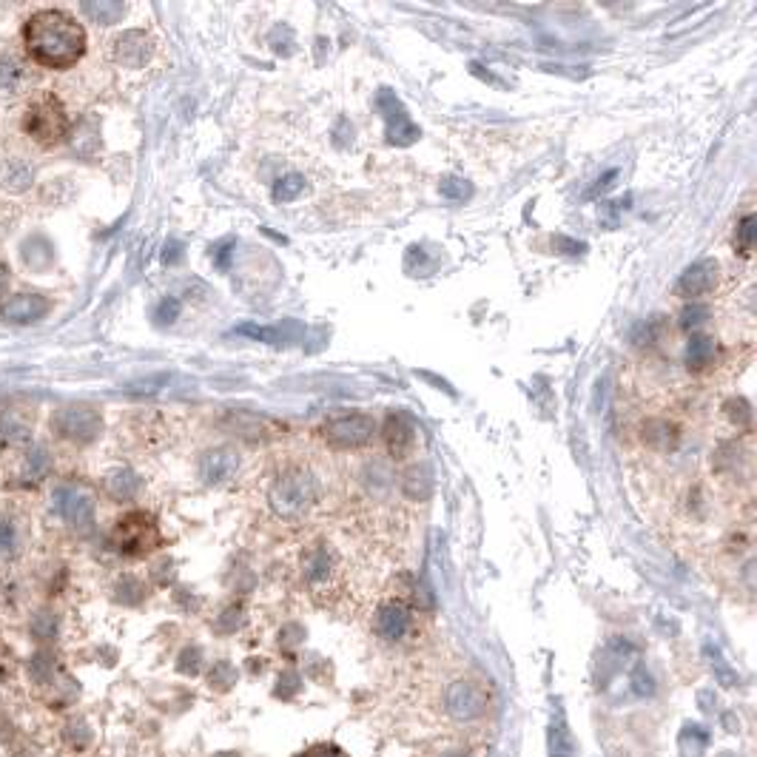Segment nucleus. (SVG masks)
Returning a JSON list of instances; mask_svg holds the SVG:
<instances>
[{
    "label": "nucleus",
    "mask_w": 757,
    "mask_h": 757,
    "mask_svg": "<svg viewBox=\"0 0 757 757\" xmlns=\"http://www.w3.org/2000/svg\"><path fill=\"white\" fill-rule=\"evenodd\" d=\"M237 467H240L237 453L228 450V447H217V450L203 453V459H200V479L205 484H222V481L237 476Z\"/></svg>",
    "instance_id": "4468645a"
},
{
    "label": "nucleus",
    "mask_w": 757,
    "mask_h": 757,
    "mask_svg": "<svg viewBox=\"0 0 757 757\" xmlns=\"http://www.w3.org/2000/svg\"><path fill=\"white\" fill-rule=\"evenodd\" d=\"M237 681V672H234V666L231 664H217L214 666V672H211V686L214 689H228V686Z\"/></svg>",
    "instance_id": "7c9ffc66"
},
{
    "label": "nucleus",
    "mask_w": 757,
    "mask_h": 757,
    "mask_svg": "<svg viewBox=\"0 0 757 757\" xmlns=\"http://www.w3.org/2000/svg\"><path fill=\"white\" fill-rule=\"evenodd\" d=\"M718 279H721V265L718 259H698L695 265H689L681 279L675 282V294L681 299H692L698 302L701 296H709L715 288H718Z\"/></svg>",
    "instance_id": "9d476101"
},
{
    "label": "nucleus",
    "mask_w": 757,
    "mask_h": 757,
    "mask_svg": "<svg viewBox=\"0 0 757 757\" xmlns=\"http://www.w3.org/2000/svg\"><path fill=\"white\" fill-rule=\"evenodd\" d=\"M49 314V299L40 294H15L0 305V319L9 325H32Z\"/></svg>",
    "instance_id": "f8f14e48"
},
{
    "label": "nucleus",
    "mask_w": 757,
    "mask_h": 757,
    "mask_svg": "<svg viewBox=\"0 0 757 757\" xmlns=\"http://www.w3.org/2000/svg\"><path fill=\"white\" fill-rule=\"evenodd\" d=\"M453 757H459V755H453Z\"/></svg>",
    "instance_id": "e433bc0d"
},
{
    "label": "nucleus",
    "mask_w": 757,
    "mask_h": 757,
    "mask_svg": "<svg viewBox=\"0 0 757 757\" xmlns=\"http://www.w3.org/2000/svg\"><path fill=\"white\" fill-rule=\"evenodd\" d=\"M715 359H718V342L706 333H692L689 342H686V365L695 373H703V370L715 368Z\"/></svg>",
    "instance_id": "f3484780"
},
{
    "label": "nucleus",
    "mask_w": 757,
    "mask_h": 757,
    "mask_svg": "<svg viewBox=\"0 0 757 757\" xmlns=\"http://www.w3.org/2000/svg\"><path fill=\"white\" fill-rule=\"evenodd\" d=\"M29 433H32V427L26 425L18 413H6V416H0V444L29 442Z\"/></svg>",
    "instance_id": "5701e85b"
},
{
    "label": "nucleus",
    "mask_w": 757,
    "mask_h": 757,
    "mask_svg": "<svg viewBox=\"0 0 757 757\" xmlns=\"http://www.w3.org/2000/svg\"><path fill=\"white\" fill-rule=\"evenodd\" d=\"M52 433L74 444H92L103 433V416L92 405H66L52 413Z\"/></svg>",
    "instance_id": "423d86ee"
},
{
    "label": "nucleus",
    "mask_w": 757,
    "mask_h": 757,
    "mask_svg": "<svg viewBox=\"0 0 757 757\" xmlns=\"http://www.w3.org/2000/svg\"><path fill=\"white\" fill-rule=\"evenodd\" d=\"M23 40H26L29 55L49 69H69L86 52L83 26L60 9H46L32 15L26 23Z\"/></svg>",
    "instance_id": "f03ea898"
},
{
    "label": "nucleus",
    "mask_w": 757,
    "mask_h": 757,
    "mask_svg": "<svg viewBox=\"0 0 757 757\" xmlns=\"http://www.w3.org/2000/svg\"><path fill=\"white\" fill-rule=\"evenodd\" d=\"M83 12L100 23V26H109V23H117V20L126 15V6L123 3H114V0H86L83 3Z\"/></svg>",
    "instance_id": "aec40b11"
},
{
    "label": "nucleus",
    "mask_w": 757,
    "mask_h": 757,
    "mask_svg": "<svg viewBox=\"0 0 757 757\" xmlns=\"http://www.w3.org/2000/svg\"><path fill=\"white\" fill-rule=\"evenodd\" d=\"M23 80V69L15 57H0V89L3 92H15Z\"/></svg>",
    "instance_id": "bb28decb"
},
{
    "label": "nucleus",
    "mask_w": 757,
    "mask_h": 757,
    "mask_svg": "<svg viewBox=\"0 0 757 757\" xmlns=\"http://www.w3.org/2000/svg\"><path fill=\"white\" fill-rule=\"evenodd\" d=\"M413 624H416L413 610L407 607L402 598H388V601H382L379 610H376V618H373L376 635H379L382 641H388V644L405 641L407 635L413 632Z\"/></svg>",
    "instance_id": "1a4fd4ad"
},
{
    "label": "nucleus",
    "mask_w": 757,
    "mask_h": 757,
    "mask_svg": "<svg viewBox=\"0 0 757 757\" xmlns=\"http://www.w3.org/2000/svg\"><path fill=\"white\" fill-rule=\"evenodd\" d=\"M735 248H738L743 257H752V251H755V217H752V214H746V217L738 222Z\"/></svg>",
    "instance_id": "a878e982"
},
{
    "label": "nucleus",
    "mask_w": 757,
    "mask_h": 757,
    "mask_svg": "<svg viewBox=\"0 0 757 757\" xmlns=\"http://www.w3.org/2000/svg\"><path fill=\"white\" fill-rule=\"evenodd\" d=\"M385 444L393 462L407 459L416 450V425L405 413H390L385 422Z\"/></svg>",
    "instance_id": "ddd939ff"
},
{
    "label": "nucleus",
    "mask_w": 757,
    "mask_h": 757,
    "mask_svg": "<svg viewBox=\"0 0 757 757\" xmlns=\"http://www.w3.org/2000/svg\"><path fill=\"white\" fill-rule=\"evenodd\" d=\"M302 191H305V180H302L299 174H288L285 180H279V183L274 185V200H277V203H294Z\"/></svg>",
    "instance_id": "cd10ccee"
},
{
    "label": "nucleus",
    "mask_w": 757,
    "mask_h": 757,
    "mask_svg": "<svg viewBox=\"0 0 757 757\" xmlns=\"http://www.w3.org/2000/svg\"><path fill=\"white\" fill-rule=\"evenodd\" d=\"M6 285H9V268H6V265L0 262V294L6 291Z\"/></svg>",
    "instance_id": "c9c22d12"
},
{
    "label": "nucleus",
    "mask_w": 757,
    "mask_h": 757,
    "mask_svg": "<svg viewBox=\"0 0 757 757\" xmlns=\"http://www.w3.org/2000/svg\"><path fill=\"white\" fill-rule=\"evenodd\" d=\"M63 740H66V746L72 749V752H86L89 746L94 743V732L89 729V723L83 721V718H72V721L63 726Z\"/></svg>",
    "instance_id": "412c9836"
},
{
    "label": "nucleus",
    "mask_w": 757,
    "mask_h": 757,
    "mask_svg": "<svg viewBox=\"0 0 757 757\" xmlns=\"http://www.w3.org/2000/svg\"><path fill=\"white\" fill-rule=\"evenodd\" d=\"M302 575H305V584L316 595L333 592L336 581H339V558L333 553L331 544H325V541L308 544L305 558H302Z\"/></svg>",
    "instance_id": "6e6552de"
},
{
    "label": "nucleus",
    "mask_w": 757,
    "mask_h": 757,
    "mask_svg": "<svg viewBox=\"0 0 757 757\" xmlns=\"http://www.w3.org/2000/svg\"><path fill=\"white\" fill-rule=\"evenodd\" d=\"M20 262L23 268H29L32 274H43L55 265V245L46 240L43 234H32L20 242Z\"/></svg>",
    "instance_id": "dca6fc26"
},
{
    "label": "nucleus",
    "mask_w": 757,
    "mask_h": 757,
    "mask_svg": "<svg viewBox=\"0 0 757 757\" xmlns=\"http://www.w3.org/2000/svg\"><path fill=\"white\" fill-rule=\"evenodd\" d=\"M57 615L55 612H37L35 621H32V635L37 641H55L57 638Z\"/></svg>",
    "instance_id": "c85d7f7f"
},
{
    "label": "nucleus",
    "mask_w": 757,
    "mask_h": 757,
    "mask_svg": "<svg viewBox=\"0 0 757 757\" xmlns=\"http://www.w3.org/2000/svg\"><path fill=\"white\" fill-rule=\"evenodd\" d=\"M20 547V530L12 518L0 516V558L18 553Z\"/></svg>",
    "instance_id": "393cba45"
},
{
    "label": "nucleus",
    "mask_w": 757,
    "mask_h": 757,
    "mask_svg": "<svg viewBox=\"0 0 757 757\" xmlns=\"http://www.w3.org/2000/svg\"><path fill=\"white\" fill-rule=\"evenodd\" d=\"M376 419L368 416V413H359V410H345V413H333L328 416L322 427H319V436L322 442L328 444L336 453H345V450H365L370 444L376 442Z\"/></svg>",
    "instance_id": "7ed1b4c3"
},
{
    "label": "nucleus",
    "mask_w": 757,
    "mask_h": 757,
    "mask_svg": "<svg viewBox=\"0 0 757 757\" xmlns=\"http://www.w3.org/2000/svg\"><path fill=\"white\" fill-rule=\"evenodd\" d=\"M111 544L117 547V553L126 555V558H146L163 544V533H160L157 518L151 513L137 510V513H129V516H123L114 524Z\"/></svg>",
    "instance_id": "20e7f679"
},
{
    "label": "nucleus",
    "mask_w": 757,
    "mask_h": 757,
    "mask_svg": "<svg viewBox=\"0 0 757 757\" xmlns=\"http://www.w3.org/2000/svg\"><path fill=\"white\" fill-rule=\"evenodd\" d=\"M447 712L450 718L456 721H476L487 712V692L476 684H467V681H459L447 689Z\"/></svg>",
    "instance_id": "9b49d317"
},
{
    "label": "nucleus",
    "mask_w": 757,
    "mask_h": 757,
    "mask_svg": "<svg viewBox=\"0 0 757 757\" xmlns=\"http://www.w3.org/2000/svg\"><path fill=\"white\" fill-rule=\"evenodd\" d=\"M23 129H26V134L35 140L37 146L52 148L66 137L69 114H66L63 103L57 97L46 94V97H37L35 103L29 106L26 117H23Z\"/></svg>",
    "instance_id": "39448f33"
},
{
    "label": "nucleus",
    "mask_w": 757,
    "mask_h": 757,
    "mask_svg": "<svg viewBox=\"0 0 757 757\" xmlns=\"http://www.w3.org/2000/svg\"><path fill=\"white\" fill-rule=\"evenodd\" d=\"M382 106L388 109V134H390V140L393 143H402V146H407V143H413L416 140V126L410 123V117L405 114V109L399 106V100H393V94H382Z\"/></svg>",
    "instance_id": "a211bd4d"
},
{
    "label": "nucleus",
    "mask_w": 757,
    "mask_h": 757,
    "mask_svg": "<svg viewBox=\"0 0 757 757\" xmlns=\"http://www.w3.org/2000/svg\"><path fill=\"white\" fill-rule=\"evenodd\" d=\"M177 314H180V302H177L174 296L163 299V302H160V308H157V319H160V322H174Z\"/></svg>",
    "instance_id": "2f4dec72"
},
{
    "label": "nucleus",
    "mask_w": 757,
    "mask_h": 757,
    "mask_svg": "<svg viewBox=\"0 0 757 757\" xmlns=\"http://www.w3.org/2000/svg\"><path fill=\"white\" fill-rule=\"evenodd\" d=\"M302 757H345L336 746H314L311 752H305Z\"/></svg>",
    "instance_id": "f704fd0d"
},
{
    "label": "nucleus",
    "mask_w": 757,
    "mask_h": 757,
    "mask_svg": "<svg viewBox=\"0 0 757 757\" xmlns=\"http://www.w3.org/2000/svg\"><path fill=\"white\" fill-rule=\"evenodd\" d=\"M151 37L146 32H126V35H120L114 40V60L117 63H123V66H129V69H140V66H146L148 57H151Z\"/></svg>",
    "instance_id": "2eb2a0df"
},
{
    "label": "nucleus",
    "mask_w": 757,
    "mask_h": 757,
    "mask_svg": "<svg viewBox=\"0 0 757 757\" xmlns=\"http://www.w3.org/2000/svg\"><path fill=\"white\" fill-rule=\"evenodd\" d=\"M442 191L447 197H453V200H462L464 194H467V185H464L462 180H447V183L442 185Z\"/></svg>",
    "instance_id": "72a5a7b5"
},
{
    "label": "nucleus",
    "mask_w": 757,
    "mask_h": 757,
    "mask_svg": "<svg viewBox=\"0 0 757 757\" xmlns=\"http://www.w3.org/2000/svg\"><path fill=\"white\" fill-rule=\"evenodd\" d=\"M259 504L282 524H305L328 504V476L305 456H282L259 481Z\"/></svg>",
    "instance_id": "f257e3e1"
},
{
    "label": "nucleus",
    "mask_w": 757,
    "mask_h": 757,
    "mask_svg": "<svg viewBox=\"0 0 757 757\" xmlns=\"http://www.w3.org/2000/svg\"><path fill=\"white\" fill-rule=\"evenodd\" d=\"M106 493H109L114 501L137 499V493H140V479H137V473H131V470H114V473H109V479H106Z\"/></svg>",
    "instance_id": "6ab92c4d"
},
{
    "label": "nucleus",
    "mask_w": 757,
    "mask_h": 757,
    "mask_svg": "<svg viewBox=\"0 0 757 757\" xmlns=\"http://www.w3.org/2000/svg\"><path fill=\"white\" fill-rule=\"evenodd\" d=\"M49 470H52V453L46 450V447H35V450H29V456L23 459V479L29 481H40L49 476Z\"/></svg>",
    "instance_id": "4be33fe9"
},
{
    "label": "nucleus",
    "mask_w": 757,
    "mask_h": 757,
    "mask_svg": "<svg viewBox=\"0 0 757 757\" xmlns=\"http://www.w3.org/2000/svg\"><path fill=\"white\" fill-rule=\"evenodd\" d=\"M143 595H146L143 584H140L137 578H131V575H126V578L117 584V598H120L123 604H137V601H143Z\"/></svg>",
    "instance_id": "c756f323"
},
{
    "label": "nucleus",
    "mask_w": 757,
    "mask_h": 757,
    "mask_svg": "<svg viewBox=\"0 0 757 757\" xmlns=\"http://www.w3.org/2000/svg\"><path fill=\"white\" fill-rule=\"evenodd\" d=\"M550 752L553 757H573L575 755V740L567 729V721L564 715H558L553 721V729H550Z\"/></svg>",
    "instance_id": "b1692460"
},
{
    "label": "nucleus",
    "mask_w": 757,
    "mask_h": 757,
    "mask_svg": "<svg viewBox=\"0 0 757 757\" xmlns=\"http://www.w3.org/2000/svg\"><path fill=\"white\" fill-rule=\"evenodd\" d=\"M52 507L55 513L72 530H89V524L94 521V501L92 487H86L83 481H66V484H57L55 493H52Z\"/></svg>",
    "instance_id": "0eeeda50"
},
{
    "label": "nucleus",
    "mask_w": 757,
    "mask_h": 757,
    "mask_svg": "<svg viewBox=\"0 0 757 757\" xmlns=\"http://www.w3.org/2000/svg\"><path fill=\"white\" fill-rule=\"evenodd\" d=\"M197 666H200V649H185L183 655H180V669L183 672H197Z\"/></svg>",
    "instance_id": "473e14b6"
}]
</instances>
